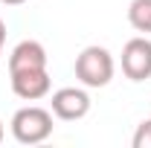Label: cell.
I'll return each instance as SVG.
<instances>
[{
	"label": "cell",
	"instance_id": "cell-6",
	"mask_svg": "<svg viewBox=\"0 0 151 148\" xmlns=\"http://www.w3.org/2000/svg\"><path fill=\"white\" fill-rule=\"evenodd\" d=\"M47 50L38 41H20L9 55V73H23V70H47Z\"/></svg>",
	"mask_w": 151,
	"mask_h": 148
},
{
	"label": "cell",
	"instance_id": "cell-11",
	"mask_svg": "<svg viewBox=\"0 0 151 148\" xmlns=\"http://www.w3.org/2000/svg\"><path fill=\"white\" fill-rule=\"evenodd\" d=\"M3 137H6V128H3V122H0V142H3Z\"/></svg>",
	"mask_w": 151,
	"mask_h": 148
},
{
	"label": "cell",
	"instance_id": "cell-3",
	"mask_svg": "<svg viewBox=\"0 0 151 148\" xmlns=\"http://www.w3.org/2000/svg\"><path fill=\"white\" fill-rule=\"evenodd\" d=\"M122 73L131 81H145L151 78V41L145 35L131 38L122 47Z\"/></svg>",
	"mask_w": 151,
	"mask_h": 148
},
{
	"label": "cell",
	"instance_id": "cell-4",
	"mask_svg": "<svg viewBox=\"0 0 151 148\" xmlns=\"http://www.w3.org/2000/svg\"><path fill=\"white\" fill-rule=\"evenodd\" d=\"M50 105H52V116L64 119V122H78L90 113V96L81 87H61L52 93Z\"/></svg>",
	"mask_w": 151,
	"mask_h": 148
},
{
	"label": "cell",
	"instance_id": "cell-9",
	"mask_svg": "<svg viewBox=\"0 0 151 148\" xmlns=\"http://www.w3.org/2000/svg\"><path fill=\"white\" fill-rule=\"evenodd\" d=\"M3 44H6V23L0 18V55H3Z\"/></svg>",
	"mask_w": 151,
	"mask_h": 148
},
{
	"label": "cell",
	"instance_id": "cell-8",
	"mask_svg": "<svg viewBox=\"0 0 151 148\" xmlns=\"http://www.w3.org/2000/svg\"><path fill=\"white\" fill-rule=\"evenodd\" d=\"M131 145L134 148H151V119H142V122L137 125Z\"/></svg>",
	"mask_w": 151,
	"mask_h": 148
},
{
	"label": "cell",
	"instance_id": "cell-2",
	"mask_svg": "<svg viewBox=\"0 0 151 148\" xmlns=\"http://www.w3.org/2000/svg\"><path fill=\"white\" fill-rule=\"evenodd\" d=\"M113 55L105 47H84L78 58H76V78L84 84V87H108L113 78Z\"/></svg>",
	"mask_w": 151,
	"mask_h": 148
},
{
	"label": "cell",
	"instance_id": "cell-7",
	"mask_svg": "<svg viewBox=\"0 0 151 148\" xmlns=\"http://www.w3.org/2000/svg\"><path fill=\"white\" fill-rule=\"evenodd\" d=\"M128 23L137 32L148 35L151 32V0H131V6H128Z\"/></svg>",
	"mask_w": 151,
	"mask_h": 148
},
{
	"label": "cell",
	"instance_id": "cell-1",
	"mask_svg": "<svg viewBox=\"0 0 151 148\" xmlns=\"http://www.w3.org/2000/svg\"><path fill=\"white\" fill-rule=\"evenodd\" d=\"M9 125H12V137L20 145H38V142L50 139V134H52V111L29 105V108L15 111Z\"/></svg>",
	"mask_w": 151,
	"mask_h": 148
},
{
	"label": "cell",
	"instance_id": "cell-5",
	"mask_svg": "<svg viewBox=\"0 0 151 148\" xmlns=\"http://www.w3.org/2000/svg\"><path fill=\"white\" fill-rule=\"evenodd\" d=\"M12 93L23 102H38L52 90V78L47 70H23V73H9Z\"/></svg>",
	"mask_w": 151,
	"mask_h": 148
},
{
	"label": "cell",
	"instance_id": "cell-10",
	"mask_svg": "<svg viewBox=\"0 0 151 148\" xmlns=\"http://www.w3.org/2000/svg\"><path fill=\"white\" fill-rule=\"evenodd\" d=\"M3 6H20V3H26V0H0Z\"/></svg>",
	"mask_w": 151,
	"mask_h": 148
}]
</instances>
